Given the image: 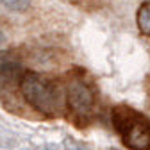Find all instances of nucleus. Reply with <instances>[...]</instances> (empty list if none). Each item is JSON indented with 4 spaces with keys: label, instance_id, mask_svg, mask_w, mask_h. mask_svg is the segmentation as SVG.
<instances>
[{
    "label": "nucleus",
    "instance_id": "5",
    "mask_svg": "<svg viewBox=\"0 0 150 150\" xmlns=\"http://www.w3.org/2000/svg\"><path fill=\"white\" fill-rule=\"evenodd\" d=\"M136 22H138L139 32L143 36H150V0L139 6L138 14H136Z\"/></svg>",
    "mask_w": 150,
    "mask_h": 150
},
{
    "label": "nucleus",
    "instance_id": "3",
    "mask_svg": "<svg viewBox=\"0 0 150 150\" xmlns=\"http://www.w3.org/2000/svg\"><path fill=\"white\" fill-rule=\"evenodd\" d=\"M66 98H68V107L73 115L88 116L93 112V107H95V93H93L91 86L84 79H71L68 82Z\"/></svg>",
    "mask_w": 150,
    "mask_h": 150
},
{
    "label": "nucleus",
    "instance_id": "7",
    "mask_svg": "<svg viewBox=\"0 0 150 150\" xmlns=\"http://www.w3.org/2000/svg\"><path fill=\"white\" fill-rule=\"evenodd\" d=\"M0 43H4V32L0 30Z\"/></svg>",
    "mask_w": 150,
    "mask_h": 150
},
{
    "label": "nucleus",
    "instance_id": "6",
    "mask_svg": "<svg viewBox=\"0 0 150 150\" xmlns=\"http://www.w3.org/2000/svg\"><path fill=\"white\" fill-rule=\"evenodd\" d=\"M7 9L11 11H16V13H22V11H27L29 6H30V0H0Z\"/></svg>",
    "mask_w": 150,
    "mask_h": 150
},
{
    "label": "nucleus",
    "instance_id": "4",
    "mask_svg": "<svg viewBox=\"0 0 150 150\" xmlns=\"http://www.w3.org/2000/svg\"><path fill=\"white\" fill-rule=\"evenodd\" d=\"M22 64L13 54H0V82H7L22 77Z\"/></svg>",
    "mask_w": 150,
    "mask_h": 150
},
{
    "label": "nucleus",
    "instance_id": "1",
    "mask_svg": "<svg viewBox=\"0 0 150 150\" xmlns=\"http://www.w3.org/2000/svg\"><path fill=\"white\" fill-rule=\"evenodd\" d=\"M112 122L122 139L130 150H150V123L130 107L112 109Z\"/></svg>",
    "mask_w": 150,
    "mask_h": 150
},
{
    "label": "nucleus",
    "instance_id": "2",
    "mask_svg": "<svg viewBox=\"0 0 150 150\" xmlns=\"http://www.w3.org/2000/svg\"><path fill=\"white\" fill-rule=\"evenodd\" d=\"M20 86L25 100L38 111L54 115L59 109V89L54 82L27 71L20 77Z\"/></svg>",
    "mask_w": 150,
    "mask_h": 150
}]
</instances>
